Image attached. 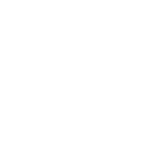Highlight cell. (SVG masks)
Wrapping results in <instances>:
<instances>
[]
</instances>
